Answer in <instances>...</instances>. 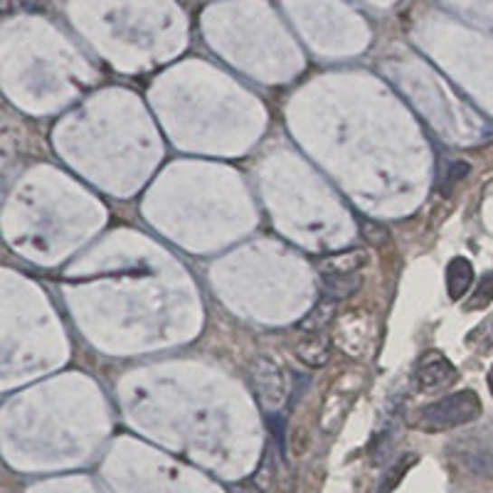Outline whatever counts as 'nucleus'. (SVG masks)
I'll list each match as a JSON object with an SVG mask.
<instances>
[{
	"instance_id": "nucleus-1",
	"label": "nucleus",
	"mask_w": 493,
	"mask_h": 493,
	"mask_svg": "<svg viewBox=\"0 0 493 493\" xmlns=\"http://www.w3.org/2000/svg\"><path fill=\"white\" fill-rule=\"evenodd\" d=\"M479 414H481L479 394L474 390H459V393L424 404L417 412L414 427L424 431H447L474 422Z\"/></svg>"
},
{
	"instance_id": "nucleus-2",
	"label": "nucleus",
	"mask_w": 493,
	"mask_h": 493,
	"mask_svg": "<svg viewBox=\"0 0 493 493\" xmlns=\"http://www.w3.org/2000/svg\"><path fill=\"white\" fill-rule=\"evenodd\" d=\"M250 373L254 390L260 394L261 407L264 410H279L289 394V380L284 368L271 358H267V356H260L251 363Z\"/></svg>"
},
{
	"instance_id": "nucleus-3",
	"label": "nucleus",
	"mask_w": 493,
	"mask_h": 493,
	"mask_svg": "<svg viewBox=\"0 0 493 493\" xmlns=\"http://www.w3.org/2000/svg\"><path fill=\"white\" fill-rule=\"evenodd\" d=\"M457 368L441 353H424L414 370V383L422 393H437L457 380Z\"/></svg>"
},
{
	"instance_id": "nucleus-4",
	"label": "nucleus",
	"mask_w": 493,
	"mask_h": 493,
	"mask_svg": "<svg viewBox=\"0 0 493 493\" xmlns=\"http://www.w3.org/2000/svg\"><path fill=\"white\" fill-rule=\"evenodd\" d=\"M365 264H368V251L348 250L321 257L316 261V270L321 271V277H343V274H358Z\"/></svg>"
},
{
	"instance_id": "nucleus-5",
	"label": "nucleus",
	"mask_w": 493,
	"mask_h": 493,
	"mask_svg": "<svg viewBox=\"0 0 493 493\" xmlns=\"http://www.w3.org/2000/svg\"><path fill=\"white\" fill-rule=\"evenodd\" d=\"M331 341L326 333H304L301 341H296L294 353L311 368H323L331 360Z\"/></svg>"
},
{
	"instance_id": "nucleus-6",
	"label": "nucleus",
	"mask_w": 493,
	"mask_h": 493,
	"mask_svg": "<svg viewBox=\"0 0 493 493\" xmlns=\"http://www.w3.org/2000/svg\"><path fill=\"white\" fill-rule=\"evenodd\" d=\"M474 284V267L464 257L449 261L447 267V294L451 301H461Z\"/></svg>"
},
{
	"instance_id": "nucleus-7",
	"label": "nucleus",
	"mask_w": 493,
	"mask_h": 493,
	"mask_svg": "<svg viewBox=\"0 0 493 493\" xmlns=\"http://www.w3.org/2000/svg\"><path fill=\"white\" fill-rule=\"evenodd\" d=\"M336 299H323L321 304H316V308L311 314L306 316L304 321L299 323V331L301 333H326V328L331 326V321L336 318Z\"/></svg>"
},
{
	"instance_id": "nucleus-8",
	"label": "nucleus",
	"mask_w": 493,
	"mask_h": 493,
	"mask_svg": "<svg viewBox=\"0 0 493 493\" xmlns=\"http://www.w3.org/2000/svg\"><path fill=\"white\" fill-rule=\"evenodd\" d=\"M360 289V274H343V277H323V291L328 299H348Z\"/></svg>"
},
{
	"instance_id": "nucleus-9",
	"label": "nucleus",
	"mask_w": 493,
	"mask_h": 493,
	"mask_svg": "<svg viewBox=\"0 0 493 493\" xmlns=\"http://www.w3.org/2000/svg\"><path fill=\"white\" fill-rule=\"evenodd\" d=\"M414 464H417V454H404V457L397 459V464L387 471L385 479H383V484H380V491L377 493H393L394 488L400 486V481H403V476L407 474Z\"/></svg>"
},
{
	"instance_id": "nucleus-10",
	"label": "nucleus",
	"mask_w": 493,
	"mask_h": 493,
	"mask_svg": "<svg viewBox=\"0 0 493 493\" xmlns=\"http://www.w3.org/2000/svg\"><path fill=\"white\" fill-rule=\"evenodd\" d=\"M491 301H493V271H486L484 277H481V281L476 284L469 308H486Z\"/></svg>"
},
{
	"instance_id": "nucleus-11",
	"label": "nucleus",
	"mask_w": 493,
	"mask_h": 493,
	"mask_svg": "<svg viewBox=\"0 0 493 493\" xmlns=\"http://www.w3.org/2000/svg\"><path fill=\"white\" fill-rule=\"evenodd\" d=\"M363 237L370 244H385L390 242V230L380 223H363Z\"/></svg>"
},
{
	"instance_id": "nucleus-12",
	"label": "nucleus",
	"mask_w": 493,
	"mask_h": 493,
	"mask_svg": "<svg viewBox=\"0 0 493 493\" xmlns=\"http://www.w3.org/2000/svg\"><path fill=\"white\" fill-rule=\"evenodd\" d=\"M467 173H469L467 163L464 161L454 163V166H451V171L447 173V178H444V193H449V188H451V185H457L459 180L464 178Z\"/></svg>"
},
{
	"instance_id": "nucleus-13",
	"label": "nucleus",
	"mask_w": 493,
	"mask_h": 493,
	"mask_svg": "<svg viewBox=\"0 0 493 493\" xmlns=\"http://www.w3.org/2000/svg\"><path fill=\"white\" fill-rule=\"evenodd\" d=\"M488 387H491V394H493V368L491 373H488Z\"/></svg>"
}]
</instances>
